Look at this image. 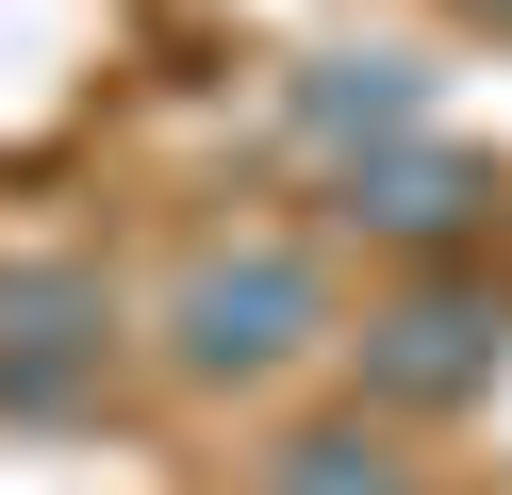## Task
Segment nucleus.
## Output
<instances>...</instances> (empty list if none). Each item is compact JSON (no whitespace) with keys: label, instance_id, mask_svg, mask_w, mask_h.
<instances>
[{"label":"nucleus","instance_id":"7ed1b4c3","mask_svg":"<svg viewBox=\"0 0 512 495\" xmlns=\"http://www.w3.org/2000/svg\"><path fill=\"white\" fill-rule=\"evenodd\" d=\"M479 363H496V314H479V297H397V314L364 330V380L380 396H463Z\"/></svg>","mask_w":512,"mask_h":495},{"label":"nucleus","instance_id":"f257e3e1","mask_svg":"<svg viewBox=\"0 0 512 495\" xmlns=\"http://www.w3.org/2000/svg\"><path fill=\"white\" fill-rule=\"evenodd\" d=\"M314 330H331V281H314L298 248H215V264H182V297H166V363L182 380H281Z\"/></svg>","mask_w":512,"mask_h":495},{"label":"nucleus","instance_id":"f03ea898","mask_svg":"<svg viewBox=\"0 0 512 495\" xmlns=\"http://www.w3.org/2000/svg\"><path fill=\"white\" fill-rule=\"evenodd\" d=\"M116 347V297L83 281V264H17L0 281V413H50V396H83Z\"/></svg>","mask_w":512,"mask_h":495},{"label":"nucleus","instance_id":"20e7f679","mask_svg":"<svg viewBox=\"0 0 512 495\" xmlns=\"http://www.w3.org/2000/svg\"><path fill=\"white\" fill-rule=\"evenodd\" d=\"M479 215V165H347V231H397V248H430V231Z\"/></svg>","mask_w":512,"mask_h":495},{"label":"nucleus","instance_id":"39448f33","mask_svg":"<svg viewBox=\"0 0 512 495\" xmlns=\"http://www.w3.org/2000/svg\"><path fill=\"white\" fill-rule=\"evenodd\" d=\"M265 495H430L397 446H364V429H298V446L265 462Z\"/></svg>","mask_w":512,"mask_h":495}]
</instances>
